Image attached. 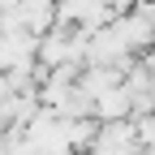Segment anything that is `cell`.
<instances>
[{
  "label": "cell",
  "mask_w": 155,
  "mask_h": 155,
  "mask_svg": "<svg viewBox=\"0 0 155 155\" xmlns=\"http://www.w3.org/2000/svg\"><path fill=\"white\" fill-rule=\"evenodd\" d=\"M17 22L26 35H48L56 22V0H17Z\"/></svg>",
  "instance_id": "obj_1"
},
{
  "label": "cell",
  "mask_w": 155,
  "mask_h": 155,
  "mask_svg": "<svg viewBox=\"0 0 155 155\" xmlns=\"http://www.w3.org/2000/svg\"><path fill=\"white\" fill-rule=\"evenodd\" d=\"M95 116H99V121H129L134 116V99L125 95V86L99 95V99H95Z\"/></svg>",
  "instance_id": "obj_2"
}]
</instances>
